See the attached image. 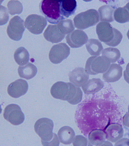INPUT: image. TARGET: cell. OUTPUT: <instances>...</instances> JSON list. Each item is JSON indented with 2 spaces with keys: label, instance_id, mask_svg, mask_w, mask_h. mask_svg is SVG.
Masks as SVG:
<instances>
[{
  "label": "cell",
  "instance_id": "1",
  "mask_svg": "<svg viewBox=\"0 0 129 146\" xmlns=\"http://www.w3.org/2000/svg\"><path fill=\"white\" fill-rule=\"evenodd\" d=\"M39 9L40 13L50 23L57 24L64 19L61 14L59 3L56 0H42Z\"/></svg>",
  "mask_w": 129,
  "mask_h": 146
},
{
  "label": "cell",
  "instance_id": "2",
  "mask_svg": "<svg viewBox=\"0 0 129 146\" xmlns=\"http://www.w3.org/2000/svg\"><path fill=\"white\" fill-rule=\"evenodd\" d=\"M99 21V12L91 9L76 15L74 18V23L76 28L85 29L96 25Z\"/></svg>",
  "mask_w": 129,
  "mask_h": 146
},
{
  "label": "cell",
  "instance_id": "3",
  "mask_svg": "<svg viewBox=\"0 0 129 146\" xmlns=\"http://www.w3.org/2000/svg\"><path fill=\"white\" fill-rule=\"evenodd\" d=\"M53 121L47 118H40L35 123V131L41 138L43 146L51 140L55 136V133H53Z\"/></svg>",
  "mask_w": 129,
  "mask_h": 146
},
{
  "label": "cell",
  "instance_id": "4",
  "mask_svg": "<svg viewBox=\"0 0 129 146\" xmlns=\"http://www.w3.org/2000/svg\"><path fill=\"white\" fill-rule=\"evenodd\" d=\"M110 63L104 56H91L86 62L85 69L88 74L96 75L105 73L109 67Z\"/></svg>",
  "mask_w": 129,
  "mask_h": 146
},
{
  "label": "cell",
  "instance_id": "5",
  "mask_svg": "<svg viewBox=\"0 0 129 146\" xmlns=\"http://www.w3.org/2000/svg\"><path fill=\"white\" fill-rule=\"evenodd\" d=\"M25 27L35 35L41 34L47 25V20L41 16L31 14L27 17L25 21Z\"/></svg>",
  "mask_w": 129,
  "mask_h": 146
},
{
  "label": "cell",
  "instance_id": "6",
  "mask_svg": "<svg viewBox=\"0 0 129 146\" xmlns=\"http://www.w3.org/2000/svg\"><path fill=\"white\" fill-rule=\"evenodd\" d=\"M3 117L14 125H20L25 119V116L21 108L15 104L9 105L5 107Z\"/></svg>",
  "mask_w": 129,
  "mask_h": 146
},
{
  "label": "cell",
  "instance_id": "7",
  "mask_svg": "<svg viewBox=\"0 0 129 146\" xmlns=\"http://www.w3.org/2000/svg\"><path fill=\"white\" fill-rule=\"evenodd\" d=\"M25 29L23 20L16 16L10 20L7 28V33L12 40L18 41L22 38Z\"/></svg>",
  "mask_w": 129,
  "mask_h": 146
},
{
  "label": "cell",
  "instance_id": "8",
  "mask_svg": "<svg viewBox=\"0 0 129 146\" xmlns=\"http://www.w3.org/2000/svg\"><path fill=\"white\" fill-rule=\"evenodd\" d=\"M70 54V47L66 43H59L51 47L49 53V59L52 63L59 64L66 59Z\"/></svg>",
  "mask_w": 129,
  "mask_h": 146
},
{
  "label": "cell",
  "instance_id": "9",
  "mask_svg": "<svg viewBox=\"0 0 129 146\" xmlns=\"http://www.w3.org/2000/svg\"><path fill=\"white\" fill-rule=\"evenodd\" d=\"M96 32L99 40L106 44L111 42L114 36V28L108 22H101L98 23Z\"/></svg>",
  "mask_w": 129,
  "mask_h": 146
},
{
  "label": "cell",
  "instance_id": "10",
  "mask_svg": "<svg viewBox=\"0 0 129 146\" xmlns=\"http://www.w3.org/2000/svg\"><path fill=\"white\" fill-rule=\"evenodd\" d=\"M88 35L81 30H75L66 36V42L71 48H79L83 46L88 40Z\"/></svg>",
  "mask_w": 129,
  "mask_h": 146
},
{
  "label": "cell",
  "instance_id": "11",
  "mask_svg": "<svg viewBox=\"0 0 129 146\" xmlns=\"http://www.w3.org/2000/svg\"><path fill=\"white\" fill-rule=\"evenodd\" d=\"M28 90V84L25 80L19 79L9 85L7 93L12 98H17L26 94Z\"/></svg>",
  "mask_w": 129,
  "mask_h": 146
},
{
  "label": "cell",
  "instance_id": "12",
  "mask_svg": "<svg viewBox=\"0 0 129 146\" xmlns=\"http://www.w3.org/2000/svg\"><path fill=\"white\" fill-rule=\"evenodd\" d=\"M69 93V83L64 82H57L52 86L51 89V94L54 98L64 101H67Z\"/></svg>",
  "mask_w": 129,
  "mask_h": 146
},
{
  "label": "cell",
  "instance_id": "13",
  "mask_svg": "<svg viewBox=\"0 0 129 146\" xmlns=\"http://www.w3.org/2000/svg\"><path fill=\"white\" fill-rule=\"evenodd\" d=\"M69 80L71 83L76 86L81 87L88 82L90 78L88 73L86 69L82 67H78L70 72Z\"/></svg>",
  "mask_w": 129,
  "mask_h": 146
},
{
  "label": "cell",
  "instance_id": "14",
  "mask_svg": "<svg viewBox=\"0 0 129 146\" xmlns=\"http://www.w3.org/2000/svg\"><path fill=\"white\" fill-rule=\"evenodd\" d=\"M43 35L47 40L53 43L61 42L65 37V34L60 30L57 25H48Z\"/></svg>",
  "mask_w": 129,
  "mask_h": 146
},
{
  "label": "cell",
  "instance_id": "15",
  "mask_svg": "<svg viewBox=\"0 0 129 146\" xmlns=\"http://www.w3.org/2000/svg\"><path fill=\"white\" fill-rule=\"evenodd\" d=\"M122 67L120 65L113 63L103 74V79L107 82H118L122 76Z\"/></svg>",
  "mask_w": 129,
  "mask_h": 146
},
{
  "label": "cell",
  "instance_id": "16",
  "mask_svg": "<svg viewBox=\"0 0 129 146\" xmlns=\"http://www.w3.org/2000/svg\"><path fill=\"white\" fill-rule=\"evenodd\" d=\"M105 133L101 129H95L88 136L89 146H113L112 143L106 141Z\"/></svg>",
  "mask_w": 129,
  "mask_h": 146
},
{
  "label": "cell",
  "instance_id": "17",
  "mask_svg": "<svg viewBox=\"0 0 129 146\" xmlns=\"http://www.w3.org/2000/svg\"><path fill=\"white\" fill-rule=\"evenodd\" d=\"M106 139L112 142H116L122 137L124 130L120 125L114 123L109 125L105 129Z\"/></svg>",
  "mask_w": 129,
  "mask_h": 146
},
{
  "label": "cell",
  "instance_id": "18",
  "mask_svg": "<svg viewBox=\"0 0 129 146\" xmlns=\"http://www.w3.org/2000/svg\"><path fill=\"white\" fill-rule=\"evenodd\" d=\"M104 86V83L99 78H92L84 83L82 86L85 94H94L99 91Z\"/></svg>",
  "mask_w": 129,
  "mask_h": 146
},
{
  "label": "cell",
  "instance_id": "19",
  "mask_svg": "<svg viewBox=\"0 0 129 146\" xmlns=\"http://www.w3.org/2000/svg\"><path fill=\"white\" fill-rule=\"evenodd\" d=\"M61 14L64 18L73 15L77 8L76 0H63L59 3Z\"/></svg>",
  "mask_w": 129,
  "mask_h": 146
},
{
  "label": "cell",
  "instance_id": "20",
  "mask_svg": "<svg viewBox=\"0 0 129 146\" xmlns=\"http://www.w3.org/2000/svg\"><path fill=\"white\" fill-rule=\"evenodd\" d=\"M75 133L73 129L69 126H64L59 130L58 136L61 143L63 144H70L75 137Z\"/></svg>",
  "mask_w": 129,
  "mask_h": 146
},
{
  "label": "cell",
  "instance_id": "21",
  "mask_svg": "<svg viewBox=\"0 0 129 146\" xmlns=\"http://www.w3.org/2000/svg\"><path fill=\"white\" fill-rule=\"evenodd\" d=\"M38 69L35 65L31 63H28L25 66L18 68V74L20 78L26 80H31L37 75Z\"/></svg>",
  "mask_w": 129,
  "mask_h": 146
},
{
  "label": "cell",
  "instance_id": "22",
  "mask_svg": "<svg viewBox=\"0 0 129 146\" xmlns=\"http://www.w3.org/2000/svg\"><path fill=\"white\" fill-rule=\"evenodd\" d=\"M70 84V93L68 96V101L72 105L77 104L82 101L83 98V93L79 87L76 86L72 83Z\"/></svg>",
  "mask_w": 129,
  "mask_h": 146
},
{
  "label": "cell",
  "instance_id": "23",
  "mask_svg": "<svg viewBox=\"0 0 129 146\" xmlns=\"http://www.w3.org/2000/svg\"><path fill=\"white\" fill-rule=\"evenodd\" d=\"M86 49L88 53L94 56H99L103 51V46L101 42L96 39H90L86 43Z\"/></svg>",
  "mask_w": 129,
  "mask_h": 146
},
{
  "label": "cell",
  "instance_id": "24",
  "mask_svg": "<svg viewBox=\"0 0 129 146\" xmlns=\"http://www.w3.org/2000/svg\"><path fill=\"white\" fill-rule=\"evenodd\" d=\"M14 57L18 64L23 66L29 62L30 55L24 47H20L15 51Z\"/></svg>",
  "mask_w": 129,
  "mask_h": 146
},
{
  "label": "cell",
  "instance_id": "25",
  "mask_svg": "<svg viewBox=\"0 0 129 146\" xmlns=\"http://www.w3.org/2000/svg\"><path fill=\"white\" fill-rule=\"evenodd\" d=\"M114 10L109 5H103L99 9V20L101 22H112L114 21Z\"/></svg>",
  "mask_w": 129,
  "mask_h": 146
},
{
  "label": "cell",
  "instance_id": "26",
  "mask_svg": "<svg viewBox=\"0 0 129 146\" xmlns=\"http://www.w3.org/2000/svg\"><path fill=\"white\" fill-rule=\"evenodd\" d=\"M102 56L110 62V63H114L118 60L120 58L121 54L119 50L117 48L109 47L103 50Z\"/></svg>",
  "mask_w": 129,
  "mask_h": 146
},
{
  "label": "cell",
  "instance_id": "27",
  "mask_svg": "<svg viewBox=\"0 0 129 146\" xmlns=\"http://www.w3.org/2000/svg\"><path fill=\"white\" fill-rule=\"evenodd\" d=\"M114 19L119 23H125L129 22V12L125 7H119L114 12Z\"/></svg>",
  "mask_w": 129,
  "mask_h": 146
},
{
  "label": "cell",
  "instance_id": "28",
  "mask_svg": "<svg viewBox=\"0 0 129 146\" xmlns=\"http://www.w3.org/2000/svg\"><path fill=\"white\" fill-rule=\"evenodd\" d=\"M9 13L11 15L20 14L23 11L22 3L17 0H11L7 3Z\"/></svg>",
  "mask_w": 129,
  "mask_h": 146
},
{
  "label": "cell",
  "instance_id": "29",
  "mask_svg": "<svg viewBox=\"0 0 129 146\" xmlns=\"http://www.w3.org/2000/svg\"><path fill=\"white\" fill-rule=\"evenodd\" d=\"M57 27L63 33L69 34L74 30L75 27L72 20H62L57 23Z\"/></svg>",
  "mask_w": 129,
  "mask_h": 146
},
{
  "label": "cell",
  "instance_id": "30",
  "mask_svg": "<svg viewBox=\"0 0 129 146\" xmlns=\"http://www.w3.org/2000/svg\"><path fill=\"white\" fill-rule=\"evenodd\" d=\"M114 36L111 42L108 43L107 45L110 46L115 47L118 46L122 39L123 36L121 32L118 30L114 28Z\"/></svg>",
  "mask_w": 129,
  "mask_h": 146
},
{
  "label": "cell",
  "instance_id": "31",
  "mask_svg": "<svg viewBox=\"0 0 129 146\" xmlns=\"http://www.w3.org/2000/svg\"><path fill=\"white\" fill-rule=\"evenodd\" d=\"M9 11L5 7L0 5V25H4L9 21Z\"/></svg>",
  "mask_w": 129,
  "mask_h": 146
},
{
  "label": "cell",
  "instance_id": "32",
  "mask_svg": "<svg viewBox=\"0 0 129 146\" xmlns=\"http://www.w3.org/2000/svg\"><path fill=\"white\" fill-rule=\"evenodd\" d=\"M88 143L86 138L82 135H77L73 140V145L74 146H86Z\"/></svg>",
  "mask_w": 129,
  "mask_h": 146
},
{
  "label": "cell",
  "instance_id": "33",
  "mask_svg": "<svg viewBox=\"0 0 129 146\" xmlns=\"http://www.w3.org/2000/svg\"><path fill=\"white\" fill-rule=\"evenodd\" d=\"M115 146H129V139L123 138L122 139L118 140Z\"/></svg>",
  "mask_w": 129,
  "mask_h": 146
},
{
  "label": "cell",
  "instance_id": "34",
  "mask_svg": "<svg viewBox=\"0 0 129 146\" xmlns=\"http://www.w3.org/2000/svg\"><path fill=\"white\" fill-rule=\"evenodd\" d=\"M124 78L126 82L129 84V63L127 65L126 70L124 71Z\"/></svg>",
  "mask_w": 129,
  "mask_h": 146
},
{
  "label": "cell",
  "instance_id": "35",
  "mask_svg": "<svg viewBox=\"0 0 129 146\" xmlns=\"http://www.w3.org/2000/svg\"><path fill=\"white\" fill-rule=\"evenodd\" d=\"M123 121L124 125L129 128V113L128 112L123 117Z\"/></svg>",
  "mask_w": 129,
  "mask_h": 146
},
{
  "label": "cell",
  "instance_id": "36",
  "mask_svg": "<svg viewBox=\"0 0 129 146\" xmlns=\"http://www.w3.org/2000/svg\"><path fill=\"white\" fill-rule=\"evenodd\" d=\"M125 7L126 8H127V9L128 11H129V3H128L126 5V6H125Z\"/></svg>",
  "mask_w": 129,
  "mask_h": 146
},
{
  "label": "cell",
  "instance_id": "37",
  "mask_svg": "<svg viewBox=\"0 0 129 146\" xmlns=\"http://www.w3.org/2000/svg\"><path fill=\"white\" fill-rule=\"evenodd\" d=\"M2 108H1V104H0V114L2 113Z\"/></svg>",
  "mask_w": 129,
  "mask_h": 146
},
{
  "label": "cell",
  "instance_id": "38",
  "mask_svg": "<svg viewBox=\"0 0 129 146\" xmlns=\"http://www.w3.org/2000/svg\"><path fill=\"white\" fill-rule=\"evenodd\" d=\"M127 35L128 38H129V29L128 30V31L127 34Z\"/></svg>",
  "mask_w": 129,
  "mask_h": 146
},
{
  "label": "cell",
  "instance_id": "39",
  "mask_svg": "<svg viewBox=\"0 0 129 146\" xmlns=\"http://www.w3.org/2000/svg\"><path fill=\"white\" fill-rule=\"evenodd\" d=\"M83 1H84L85 2H90V1H91L92 0H83Z\"/></svg>",
  "mask_w": 129,
  "mask_h": 146
},
{
  "label": "cell",
  "instance_id": "40",
  "mask_svg": "<svg viewBox=\"0 0 129 146\" xmlns=\"http://www.w3.org/2000/svg\"><path fill=\"white\" fill-rule=\"evenodd\" d=\"M4 1H5V0H0V5L2 4V3H3Z\"/></svg>",
  "mask_w": 129,
  "mask_h": 146
},
{
  "label": "cell",
  "instance_id": "41",
  "mask_svg": "<svg viewBox=\"0 0 129 146\" xmlns=\"http://www.w3.org/2000/svg\"><path fill=\"white\" fill-rule=\"evenodd\" d=\"M56 1H57V2H59V3H60V2H61V1H62L63 0H56Z\"/></svg>",
  "mask_w": 129,
  "mask_h": 146
},
{
  "label": "cell",
  "instance_id": "42",
  "mask_svg": "<svg viewBox=\"0 0 129 146\" xmlns=\"http://www.w3.org/2000/svg\"><path fill=\"white\" fill-rule=\"evenodd\" d=\"M128 113H129V107H128Z\"/></svg>",
  "mask_w": 129,
  "mask_h": 146
}]
</instances>
